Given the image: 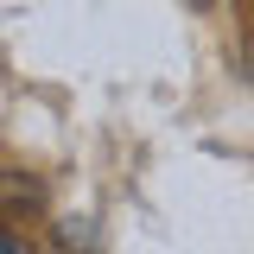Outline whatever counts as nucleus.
<instances>
[{"instance_id":"nucleus-1","label":"nucleus","mask_w":254,"mask_h":254,"mask_svg":"<svg viewBox=\"0 0 254 254\" xmlns=\"http://www.w3.org/2000/svg\"><path fill=\"white\" fill-rule=\"evenodd\" d=\"M26 248V242H19V235H6V229H0V254H19Z\"/></svg>"}]
</instances>
